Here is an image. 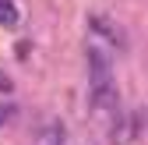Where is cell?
<instances>
[{"mask_svg":"<svg viewBox=\"0 0 148 145\" xmlns=\"http://www.w3.org/2000/svg\"><path fill=\"white\" fill-rule=\"evenodd\" d=\"M88 78H92V88H88V103L95 110H113L116 106V85H113V64L102 50L92 46L88 50Z\"/></svg>","mask_w":148,"mask_h":145,"instance_id":"cell-1","label":"cell"},{"mask_svg":"<svg viewBox=\"0 0 148 145\" xmlns=\"http://www.w3.org/2000/svg\"><path fill=\"white\" fill-rule=\"evenodd\" d=\"M92 28H95L99 35H106L109 43H116V46H123V32H116V25H109L106 18H92Z\"/></svg>","mask_w":148,"mask_h":145,"instance_id":"cell-2","label":"cell"},{"mask_svg":"<svg viewBox=\"0 0 148 145\" xmlns=\"http://www.w3.org/2000/svg\"><path fill=\"white\" fill-rule=\"evenodd\" d=\"M0 25H4V28L18 25V7H14V0H0Z\"/></svg>","mask_w":148,"mask_h":145,"instance_id":"cell-3","label":"cell"},{"mask_svg":"<svg viewBox=\"0 0 148 145\" xmlns=\"http://www.w3.org/2000/svg\"><path fill=\"white\" fill-rule=\"evenodd\" d=\"M42 145H64V128H49L46 138H42Z\"/></svg>","mask_w":148,"mask_h":145,"instance_id":"cell-4","label":"cell"},{"mask_svg":"<svg viewBox=\"0 0 148 145\" xmlns=\"http://www.w3.org/2000/svg\"><path fill=\"white\" fill-rule=\"evenodd\" d=\"M11 88H14V85H11V78H7V75H0V92H11Z\"/></svg>","mask_w":148,"mask_h":145,"instance_id":"cell-5","label":"cell"},{"mask_svg":"<svg viewBox=\"0 0 148 145\" xmlns=\"http://www.w3.org/2000/svg\"><path fill=\"white\" fill-rule=\"evenodd\" d=\"M11 113H14L11 106H0V124H7V120H11Z\"/></svg>","mask_w":148,"mask_h":145,"instance_id":"cell-6","label":"cell"}]
</instances>
